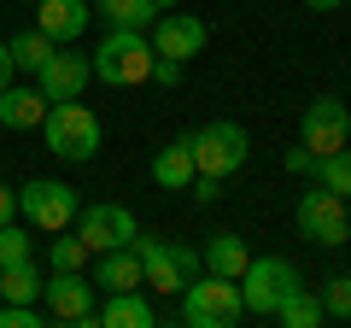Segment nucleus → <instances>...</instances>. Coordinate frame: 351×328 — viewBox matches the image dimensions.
<instances>
[{"label": "nucleus", "mask_w": 351, "mask_h": 328, "mask_svg": "<svg viewBox=\"0 0 351 328\" xmlns=\"http://www.w3.org/2000/svg\"><path fill=\"white\" fill-rule=\"evenodd\" d=\"M18 211H24L29 229H41V235H59V229L76 223L82 200H76V188H64V182L36 176V182H24V188H18Z\"/></svg>", "instance_id": "6"}, {"label": "nucleus", "mask_w": 351, "mask_h": 328, "mask_svg": "<svg viewBox=\"0 0 351 328\" xmlns=\"http://www.w3.org/2000/svg\"><path fill=\"white\" fill-rule=\"evenodd\" d=\"M199 264L211 270V276H228V281H240V276H246V264H252V253H246V240H240V235H228V229H217V235L205 240Z\"/></svg>", "instance_id": "18"}, {"label": "nucleus", "mask_w": 351, "mask_h": 328, "mask_svg": "<svg viewBox=\"0 0 351 328\" xmlns=\"http://www.w3.org/2000/svg\"><path fill=\"white\" fill-rule=\"evenodd\" d=\"M41 135H47L53 159L88 164L94 152H100V117H94V106H82V100H53L47 117H41Z\"/></svg>", "instance_id": "2"}, {"label": "nucleus", "mask_w": 351, "mask_h": 328, "mask_svg": "<svg viewBox=\"0 0 351 328\" xmlns=\"http://www.w3.org/2000/svg\"><path fill=\"white\" fill-rule=\"evenodd\" d=\"M88 281L94 288H106V293H129V288H141V253H135V240L129 246H112V253H94L88 258Z\"/></svg>", "instance_id": "14"}, {"label": "nucleus", "mask_w": 351, "mask_h": 328, "mask_svg": "<svg viewBox=\"0 0 351 328\" xmlns=\"http://www.w3.org/2000/svg\"><path fill=\"white\" fill-rule=\"evenodd\" d=\"M53 316L47 311H36V305H6L0 299V328H47Z\"/></svg>", "instance_id": "28"}, {"label": "nucleus", "mask_w": 351, "mask_h": 328, "mask_svg": "<svg viewBox=\"0 0 351 328\" xmlns=\"http://www.w3.org/2000/svg\"><path fill=\"white\" fill-rule=\"evenodd\" d=\"M299 141L316 152V159L351 147V112H346V100H334V94L311 100V106H304V117H299Z\"/></svg>", "instance_id": "10"}, {"label": "nucleus", "mask_w": 351, "mask_h": 328, "mask_svg": "<svg viewBox=\"0 0 351 328\" xmlns=\"http://www.w3.org/2000/svg\"><path fill=\"white\" fill-rule=\"evenodd\" d=\"M0 299H6V305H36V299H41V276H36L29 258L0 270Z\"/></svg>", "instance_id": "21"}, {"label": "nucleus", "mask_w": 351, "mask_h": 328, "mask_svg": "<svg viewBox=\"0 0 351 328\" xmlns=\"http://www.w3.org/2000/svg\"><path fill=\"white\" fill-rule=\"evenodd\" d=\"M6 53H12V65H18V71H41V65H47L53 53H59V41H53V36H41V30H24V36H12V41H6Z\"/></svg>", "instance_id": "22"}, {"label": "nucleus", "mask_w": 351, "mask_h": 328, "mask_svg": "<svg viewBox=\"0 0 351 328\" xmlns=\"http://www.w3.org/2000/svg\"><path fill=\"white\" fill-rule=\"evenodd\" d=\"M152 323H158V311H152V299H141V288L106 293L100 311L82 316V328H152Z\"/></svg>", "instance_id": "15"}, {"label": "nucleus", "mask_w": 351, "mask_h": 328, "mask_svg": "<svg viewBox=\"0 0 351 328\" xmlns=\"http://www.w3.org/2000/svg\"><path fill=\"white\" fill-rule=\"evenodd\" d=\"M12 71H18V65H12V53H6V41H0V94L12 89Z\"/></svg>", "instance_id": "33"}, {"label": "nucleus", "mask_w": 351, "mask_h": 328, "mask_svg": "<svg viewBox=\"0 0 351 328\" xmlns=\"http://www.w3.org/2000/svg\"><path fill=\"white\" fill-rule=\"evenodd\" d=\"M316 299H322L328 316H339V323H346V316H351V276H328Z\"/></svg>", "instance_id": "26"}, {"label": "nucleus", "mask_w": 351, "mask_h": 328, "mask_svg": "<svg viewBox=\"0 0 351 328\" xmlns=\"http://www.w3.org/2000/svg\"><path fill=\"white\" fill-rule=\"evenodd\" d=\"M188 141V152H193V170L199 176H234V170H246V159H252V135L240 124H228V117H217V124H205V129H193V135H182Z\"/></svg>", "instance_id": "4"}, {"label": "nucleus", "mask_w": 351, "mask_h": 328, "mask_svg": "<svg viewBox=\"0 0 351 328\" xmlns=\"http://www.w3.org/2000/svg\"><path fill=\"white\" fill-rule=\"evenodd\" d=\"M346 240H351V229H346Z\"/></svg>", "instance_id": "36"}, {"label": "nucleus", "mask_w": 351, "mask_h": 328, "mask_svg": "<svg viewBox=\"0 0 351 328\" xmlns=\"http://www.w3.org/2000/svg\"><path fill=\"white\" fill-rule=\"evenodd\" d=\"M88 82H94V65H88V53H71V47H59L36 71V89L47 94V100H82Z\"/></svg>", "instance_id": "13"}, {"label": "nucleus", "mask_w": 351, "mask_h": 328, "mask_svg": "<svg viewBox=\"0 0 351 328\" xmlns=\"http://www.w3.org/2000/svg\"><path fill=\"white\" fill-rule=\"evenodd\" d=\"M240 316H246L240 281L205 270V276H193L188 288H182V323H188V328H234Z\"/></svg>", "instance_id": "3"}, {"label": "nucleus", "mask_w": 351, "mask_h": 328, "mask_svg": "<svg viewBox=\"0 0 351 328\" xmlns=\"http://www.w3.org/2000/svg\"><path fill=\"white\" fill-rule=\"evenodd\" d=\"M281 164H287V176H316V152L304 147V141H299V147H287V152H281Z\"/></svg>", "instance_id": "29"}, {"label": "nucleus", "mask_w": 351, "mask_h": 328, "mask_svg": "<svg viewBox=\"0 0 351 328\" xmlns=\"http://www.w3.org/2000/svg\"><path fill=\"white\" fill-rule=\"evenodd\" d=\"M12 217H18V194L0 182V223H12Z\"/></svg>", "instance_id": "32"}, {"label": "nucleus", "mask_w": 351, "mask_h": 328, "mask_svg": "<svg viewBox=\"0 0 351 328\" xmlns=\"http://www.w3.org/2000/svg\"><path fill=\"white\" fill-rule=\"evenodd\" d=\"M304 6H311V12H339L346 0H304Z\"/></svg>", "instance_id": "34"}, {"label": "nucleus", "mask_w": 351, "mask_h": 328, "mask_svg": "<svg viewBox=\"0 0 351 328\" xmlns=\"http://www.w3.org/2000/svg\"><path fill=\"white\" fill-rule=\"evenodd\" d=\"M24 258H29V229L0 223V270H6V264H24Z\"/></svg>", "instance_id": "27"}, {"label": "nucleus", "mask_w": 351, "mask_h": 328, "mask_svg": "<svg viewBox=\"0 0 351 328\" xmlns=\"http://www.w3.org/2000/svg\"><path fill=\"white\" fill-rule=\"evenodd\" d=\"M88 246H82V235H76V229H59V240H53L47 246V264L53 270H88Z\"/></svg>", "instance_id": "25"}, {"label": "nucleus", "mask_w": 351, "mask_h": 328, "mask_svg": "<svg viewBox=\"0 0 351 328\" xmlns=\"http://www.w3.org/2000/svg\"><path fill=\"white\" fill-rule=\"evenodd\" d=\"M152 6H158V12H170V6H182V0H152Z\"/></svg>", "instance_id": "35"}, {"label": "nucleus", "mask_w": 351, "mask_h": 328, "mask_svg": "<svg viewBox=\"0 0 351 328\" xmlns=\"http://www.w3.org/2000/svg\"><path fill=\"white\" fill-rule=\"evenodd\" d=\"M152 36L147 30H106V41L94 53H88V65H94V76H100L106 89H141L152 76Z\"/></svg>", "instance_id": "1"}, {"label": "nucleus", "mask_w": 351, "mask_h": 328, "mask_svg": "<svg viewBox=\"0 0 351 328\" xmlns=\"http://www.w3.org/2000/svg\"><path fill=\"white\" fill-rule=\"evenodd\" d=\"M47 94L41 89H24V82H12V89L0 94V129H41V117H47Z\"/></svg>", "instance_id": "17"}, {"label": "nucleus", "mask_w": 351, "mask_h": 328, "mask_svg": "<svg viewBox=\"0 0 351 328\" xmlns=\"http://www.w3.org/2000/svg\"><path fill=\"white\" fill-rule=\"evenodd\" d=\"M276 323H287V328H316V323H328V311H322V299L299 281V288L276 305Z\"/></svg>", "instance_id": "20"}, {"label": "nucleus", "mask_w": 351, "mask_h": 328, "mask_svg": "<svg viewBox=\"0 0 351 328\" xmlns=\"http://www.w3.org/2000/svg\"><path fill=\"white\" fill-rule=\"evenodd\" d=\"M193 176H199V170H193L188 141H170V147L152 159V182H158V188H170V194H188V182H193Z\"/></svg>", "instance_id": "19"}, {"label": "nucleus", "mask_w": 351, "mask_h": 328, "mask_svg": "<svg viewBox=\"0 0 351 328\" xmlns=\"http://www.w3.org/2000/svg\"><path fill=\"white\" fill-rule=\"evenodd\" d=\"M94 281H88V270H53L47 281H41V311L53 316V323H82L88 311H94Z\"/></svg>", "instance_id": "11"}, {"label": "nucleus", "mask_w": 351, "mask_h": 328, "mask_svg": "<svg viewBox=\"0 0 351 328\" xmlns=\"http://www.w3.org/2000/svg\"><path fill=\"white\" fill-rule=\"evenodd\" d=\"M188 194H193L199 205H217V194H223V182H217V176H193V182H188Z\"/></svg>", "instance_id": "31"}, {"label": "nucleus", "mask_w": 351, "mask_h": 328, "mask_svg": "<svg viewBox=\"0 0 351 328\" xmlns=\"http://www.w3.org/2000/svg\"><path fill=\"white\" fill-rule=\"evenodd\" d=\"M205 41H211V30H205V18H193V12H158L152 18V53H164V59H199L205 53Z\"/></svg>", "instance_id": "12"}, {"label": "nucleus", "mask_w": 351, "mask_h": 328, "mask_svg": "<svg viewBox=\"0 0 351 328\" xmlns=\"http://www.w3.org/2000/svg\"><path fill=\"white\" fill-rule=\"evenodd\" d=\"M293 223H299V235L311 240V246H346L351 211H346V200H339V194L316 188V194H304V200L293 205Z\"/></svg>", "instance_id": "8"}, {"label": "nucleus", "mask_w": 351, "mask_h": 328, "mask_svg": "<svg viewBox=\"0 0 351 328\" xmlns=\"http://www.w3.org/2000/svg\"><path fill=\"white\" fill-rule=\"evenodd\" d=\"M88 18H94L88 0H36V30H41V36H53L59 47H71V41L82 36Z\"/></svg>", "instance_id": "16"}, {"label": "nucleus", "mask_w": 351, "mask_h": 328, "mask_svg": "<svg viewBox=\"0 0 351 328\" xmlns=\"http://www.w3.org/2000/svg\"><path fill=\"white\" fill-rule=\"evenodd\" d=\"M29 6H36V0H29Z\"/></svg>", "instance_id": "37"}, {"label": "nucleus", "mask_w": 351, "mask_h": 328, "mask_svg": "<svg viewBox=\"0 0 351 328\" xmlns=\"http://www.w3.org/2000/svg\"><path fill=\"white\" fill-rule=\"evenodd\" d=\"M106 12V24L112 30H152V18H158V6L152 0H94Z\"/></svg>", "instance_id": "23"}, {"label": "nucleus", "mask_w": 351, "mask_h": 328, "mask_svg": "<svg viewBox=\"0 0 351 328\" xmlns=\"http://www.w3.org/2000/svg\"><path fill=\"white\" fill-rule=\"evenodd\" d=\"M135 253H141V288L152 293H182L193 276H199V253L182 246V240H158V235H135Z\"/></svg>", "instance_id": "5"}, {"label": "nucleus", "mask_w": 351, "mask_h": 328, "mask_svg": "<svg viewBox=\"0 0 351 328\" xmlns=\"http://www.w3.org/2000/svg\"><path fill=\"white\" fill-rule=\"evenodd\" d=\"M346 6H351V0H346Z\"/></svg>", "instance_id": "38"}, {"label": "nucleus", "mask_w": 351, "mask_h": 328, "mask_svg": "<svg viewBox=\"0 0 351 328\" xmlns=\"http://www.w3.org/2000/svg\"><path fill=\"white\" fill-rule=\"evenodd\" d=\"M316 188H328V194H339V200H351V147L322 152V159H316Z\"/></svg>", "instance_id": "24"}, {"label": "nucleus", "mask_w": 351, "mask_h": 328, "mask_svg": "<svg viewBox=\"0 0 351 328\" xmlns=\"http://www.w3.org/2000/svg\"><path fill=\"white\" fill-rule=\"evenodd\" d=\"M299 281H304V276L287 264V258H252L246 276H240V299H246L252 316H276V305L287 299Z\"/></svg>", "instance_id": "7"}, {"label": "nucleus", "mask_w": 351, "mask_h": 328, "mask_svg": "<svg viewBox=\"0 0 351 328\" xmlns=\"http://www.w3.org/2000/svg\"><path fill=\"white\" fill-rule=\"evenodd\" d=\"M147 82H158V89H182V59H164V53H158Z\"/></svg>", "instance_id": "30"}, {"label": "nucleus", "mask_w": 351, "mask_h": 328, "mask_svg": "<svg viewBox=\"0 0 351 328\" xmlns=\"http://www.w3.org/2000/svg\"><path fill=\"white\" fill-rule=\"evenodd\" d=\"M71 229L82 235L88 253H112V246H129V240L141 235V223H135L129 205H82Z\"/></svg>", "instance_id": "9"}]
</instances>
